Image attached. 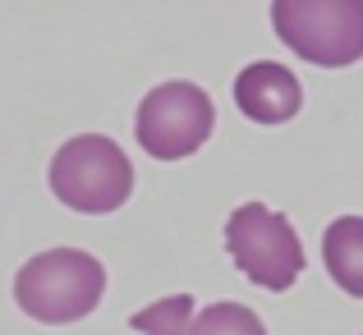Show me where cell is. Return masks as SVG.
<instances>
[{
	"label": "cell",
	"instance_id": "6da1fadb",
	"mask_svg": "<svg viewBox=\"0 0 363 335\" xmlns=\"http://www.w3.org/2000/svg\"><path fill=\"white\" fill-rule=\"evenodd\" d=\"M106 294V266L83 248H51L18 266L14 299L42 327H69L97 312Z\"/></svg>",
	"mask_w": 363,
	"mask_h": 335
},
{
	"label": "cell",
	"instance_id": "7a4b0ae2",
	"mask_svg": "<svg viewBox=\"0 0 363 335\" xmlns=\"http://www.w3.org/2000/svg\"><path fill=\"white\" fill-rule=\"evenodd\" d=\"M46 179H51V193L83 216H111L133 193V166L124 147L106 133H74L51 157Z\"/></svg>",
	"mask_w": 363,
	"mask_h": 335
},
{
	"label": "cell",
	"instance_id": "3957f363",
	"mask_svg": "<svg viewBox=\"0 0 363 335\" xmlns=\"http://www.w3.org/2000/svg\"><path fill=\"white\" fill-rule=\"evenodd\" d=\"M272 28L318 69L363 60V0H272Z\"/></svg>",
	"mask_w": 363,
	"mask_h": 335
},
{
	"label": "cell",
	"instance_id": "277c9868",
	"mask_svg": "<svg viewBox=\"0 0 363 335\" xmlns=\"http://www.w3.org/2000/svg\"><path fill=\"white\" fill-rule=\"evenodd\" d=\"M225 253L253 285L281 294L303 276V244L281 212L262 203H244L225 221Z\"/></svg>",
	"mask_w": 363,
	"mask_h": 335
},
{
	"label": "cell",
	"instance_id": "5b68a950",
	"mask_svg": "<svg viewBox=\"0 0 363 335\" xmlns=\"http://www.w3.org/2000/svg\"><path fill=\"white\" fill-rule=\"evenodd\" d=\"M216 129V110L212 97H207L198 83L175 79L152 88L147 97L138 101V115H133V138L147 157L157 161H184L212 138Z\"/></svg>",
	"mask_w": 363,
	"mask_h": 335
},
{
	"label": "cell",
	"instance_id": "8992f818",
	"mask_svg": "<svg viewBox=\"0 0 363 335\" xmlns=\"http://www.w3.org/2000/svg\"><path fill=\"white\" fill-rule=\"evenodd\" d=\"M235 101L253 124H285L294 120L303 106V88L285 64L276 60H257L235 79Z\"/></svg>",
	"mask_w": 363,
	"mask_h": 335
},
{
	"label": "cell",
	"instance_id": "52a82bcc",
	"mask_svg": "<svg viewBox=\"0 0 363 335\" xmlns=\"http://www.w3.org/2000/svg\"><path fill=\"white\" fill-rule=\"evenodd\" d=\"M322 262H327V276L350 299H363V216H340V221L327 225Z\"/></svg>",
	"mask_w": 363,
	"mask_h": 335
},
{
	"label": "cell",
	"instance_id": "ba28073f",
	"mask_svg": "<svg viewBox=\"0 0 363 335\" xmlns=\"http://www.w3.org/2000/svg\"><path fill=\"white\" fill-rule=\"evenodd\" d=\"M129 327L143 335H189V327H194V294H170V299L147 303V308H138L129 317Z\"/></svg>",
	"mask_w": 363,
	"mask_h": 335
},
{
	"label": "cell",
	"instance_id": "9c48e42d",
	"mask_svg": "<svg viewBox=\"0 0 363 335\" xmlns=\"http://www.w3.org/2000/svg\"><path fill=\"white\" fill-rule=\"evenodd\" d=\"M189 335H267L262 317L244 303H212V308L194 312Z\"/></svg>",
	"mask_w": 363,
	"mask_h": 335
}]
</instances>
